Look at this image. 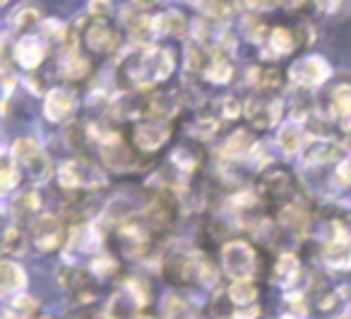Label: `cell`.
I'll return each instance as SVG.
<instances>
[{"label":"cell","mask_w":351,"mask_h":319,"mask_svg":"<svg viewBox=\"0 0 351 319\" xmlns=\"http://www.w3.org/2000/svg\"><path fill=\"white\" fill-rule=\"evenodd\" d=\"M260 192L274 199H289L293 192V178L287 170H267L260 178Z\"/></svg>","instance_id":"obj_17"},{"label":"cell","mask_w":351,"mask_h":319,"mask_svg":"<svg viewBox=\"0 0 351 319\" xmlns=\"http://www.w3.org/2000/svg\"><path fill=\"white\" fill-rule=\"evenodd\" d=\"M217 130H219V116H205V113H200L191 123V135L197 137V140H210V137H215Z\"/></svg>","instance_id":"obj_32"},{"label":"cell","mask_w":351,"mask_h":319,"mask_svg":"<svg viewBox=\"0 0 351 319\" xmlns=\"http://www.w3.org/2000/svg\"><path fill=\"white\" fill-rule=\"evenodd\" d=\"M303 142H306V135H303V127L301 123L291 120L279 130L277 135V146L284 151L287 156H293L303 149Z\"/></svg>","instance_id":"obj_25"},{"label":"cell","mask_w":351,"mask_h":319,"mask_svg":"<svg viewBox=\"0 0 351 319\" xmlns=\"http://www.w3.org/2000/svg\"><path fill=\"white\" fill-rule=\"evenodd\" d=\"M140 307H142V303L135 298V293H132L128 285H123V290H118V293L111 298L106 312L111 319H137Z\"/></svg>","instance_id":"obj_18"},{"label":"cell","mask_w":351,"mask_h":319,"mask_svg":"<svg viewBox=\"0 0 351 319\" xmlns=\"http://www.w3.org/2000/svg\"><path fill=\"white\" fill-rule=\"evenodd\" d=\"M41 146H39V142L34 140V137H20V140H15V144H12V151H10V156L15 159V164H17V168L20 166H25L27 161H32L36 154H41Z\"/></svg>","instance_id":"obj_30"},{"label":"cell","mask_w":351,"mask_h":319,"mask_svg":"<svg viewBox=\"0 0 351 319\" xmlns=\"http://www.w3.org/2000/svg\"><path fill=\"white\" fill-rule=\"evenodd\" d=\"M56 178H58L60 190H65V192H80V190L92 192V190L104 188V183H106L104 170L84 159L65 161L58 168V173H56Z\"/></svg>","instance_id":"obj_1"},{"label":"cell","mask_w":351,"mask_h":319,"mask_svg":"<svg viewBox=\"0 0 351 319\" xmlns=\"http://www.w3.org/2000/svg\"><path fill=\"white\" fill-rule=\"evenodd\" d=\"M202 77L212 84H229L231 77H234V63H231L226 53L212 51V60H210V65H207L205 73H202Z\"/></svg>","instance_id":"obj_22"},{"label":"cell","mask_w":351,"mask_h":319,"mask_svg":"<svg viewBox=\"0 0 351 319\" xmlns=\"http://www.w3.org/2000/svg\"><path fill=\"white\" fill-rule=\"evenodd\" d=\"M8 3H12V0H0V8H5Z\"/></svg>","instance_id":"obj_42"},{"label":"cell","mask_w":351,"mask_h":319,"mask_svg":"<svg viewBox=\"0 0 351 319\" xmlns=\"http://www.w3.org/2000/svg\"><path fill=\"white\" fill-rule=\"evenodd\" d=\"M282 108H284V103H282V99H277V97H250L243 106V113H245V118L253 123V127H258V130H269V127L277 125L279 118H282Z\"/></svg>","instance_id":"obj_6"},{"label":"cell","mask_w":351,"mask_h":319,"mask_svg":"<svg viewBox=\"0 0 351 319\" xmlns=\"http://www.w3.org/2000/svg\"><path fill=\"white\" fill-rule=\"evenodd\" d=\"M161 319H195V309L181 295L169 293L161 300Z\"/></svg>","instance_id":"obj_28"},{"label":"cell","mask_w":351,"mask_h":319,"mask_svg":"<svg viewBox=\"0 0 351 319\" xmlns=\"http://www.w3.org/2000/svg\"><path fill=\"white\" fill-rule=\"evenodd\" d=\"M188 20L181 10H161V12H152V36L154 41L159 39H181L188 31Z\"/></svg>","instance_id":"obj_9"},{"label":"cell","mask_w":351,"mask_h":319,"mask_svg":"<svg viewBox=\"0 0 351 319\" xmlns=\"http://www.w3.org/2000/svg\"><path fill=\"white\" fill-rule=\"evenodd\" d=\"M171 137L169 123H156V120H140L132 127V144L140 154H152V151L161 149Z\"/></svg>","instance_id":"obj_7"},{"label":"cell","mask_w":351,"mask_h":319,"mask_svg":"<svg viewBox=\"0 0 351 319\" xmlns=\"http://www.w3.org/2000/svg\"><path fill=\"white\" fill-rule=\"evenodd\" d=\"M313 0H282V10H287V12H301V10H306L308 5H311Z\"/></svg>","instance_id":"obj_41"},{"label":"cell","mask_w":351,"mask_h":319,"mask_svg":"<svg viewBox=\"0 0 351 319\" xmlns=\"http://www.w3.org/2000/svg\"><path fill=\"white\" fill-rule=\"evenodd\" d=\"M101 161L108 170H116V173H128V170H135L140 166V154L130 151L125 144L116 142V144H108V146H101Z\"/></svg>","instance_id":"obj_14"},{"label":"cell","mask_w":351,"mask_h":319,"mask_svg":"<svg viewBox=\"0 0 351 319\" xmlns=\"http://www.w3.org/2000/svg\"><path fill=\"white\" fill-rule=\"evenodd\" d=\"M65 226L53 214H36L32 221V242L39 252H53L63 245Z\"/></svg>","instance_id":"obj_4"},{"label":"cell","mask_w":351,"mask_h":319,"mask_svg":"<svg viewBox=\"0 0 351 319\" xmlns=\"http://www.w3.org/2000/svg\"><path fill=\"white\" fill-rule=\"evenodd\" d=\"M258 298V288L250 281H234L229 288V300L231 305H253Z\"/></svg>","instance_id":"obj_34"},{"label":"cell","mask_w":351,"mask_h":319,"mask_svg":"<svg viewBox=\"0 0 351 319\" xmlns=\"http://www.w3.org/2000/svg\"><path fill=\"white\" fill-rule=\"evenodd\" d=\"M330 65L322 55H303V58L293 60L291 68H289L287 77L293 87L298 89H311L322 84L327 77H330Z\"/></svg>","instance_id":"obj_3"},{"label":"cell","mask_w":351,"mask_h":319,"mask_svg":"<svg viewBox=\"0 0 351 319\" xmlns=\"http://www.w3.org/2000/svg\"><path fill=\"white\" fill-rule=\"evenodd\" d=\"M92 269H94V274H97V276H101V279H106V276L116 274L118 264H116V259H113V257H108V255H99L97 259L92 261Z\"/></svg>","instance_id":"obj_40"},{"label":"cell","mask_w":351,"mask_h":319,"mask_svg":"<svg viewBox=\"0 0 351 319\" xmlns=\"http://www.w3.org/2000/svg\"><path fill=\"white\" fill-rule=\"evenodd\" d=\"M36 300L34 298H29L27 293H22V295H17L15 298V303H12V312L17 314V317H22V319H29V317H34L36 314Z\"/></svg>","instance_id":"obj_37"},{"label":"cell","mask_w":351,"mask_h":319,"mask_svg":"<svg viewBox=\"0 0 351 319\" xmlns=\"http://www.w3.org/2000/svg\"><path fill=\"white\" fill-rule=\"evenodd\" d=\"M46 55H49V41L44 36L25 34L12 46V58L25 70H36L46 60Z\"/></svg>","instance_id":"obj_8"},{"label":"cell","mask_w":351,"mask_h":319,"mask_svg":"<svg viewBox=\"0 0 351 319\" xmlns=\"http://www.w3.org/2000/svg\"><path fill=\"white\" fill-rule=\"evenodd\" d=\"M241 8L245 12H253V15H265V12L282 8V0H241Z\"/></svg>","instance_id":"obj_36"},{"label":"cell","mask_w":351,"mask_h":319,"mask_svg":"<svg viewBox=\"0 0 351 319\" xmlns=\"http://www.w3.org/2000/svg\"><path fill=\"white\" fill-rule=\"evenodd\" d=\"M248 82L255 84L260 92H277V89L282 87L284 77L277 68H250Z\"/></svg>","instance_id":"obj_27"},{"label":"cell","mask_w":351,"mask_h":319,"mask_svg":"<svg viewBox=\"0 0 351 319\" xmlns=\"http://www.w3.org/2000/svg\"><path fill=\"white\" fill-rule=\"evenodd\" d=\"M243 106L236 97H224L219 99V118H226V120H236L241 116Z\"/></svg>","instance_id":"obj_38"},{"label":"cell","mask_w":351,"mask_h":319,"mask_svg":"<svg viewBox=\"0 0 351 319\" xmlns=\"http://www.w3.org/2000/svg\"><path fill=\"white\" fill-rule=\"evenodd\" d=\"M82 41L92 53L108 55L116 53L121 46V34L108 20H89L82 31Z\"/></svg>","instance_id":"obj_5"},{"label":"cell","mask_w":351,"mask_h":319,"mask_svg":"<svg viewBox=\"0 0 351 319\" xmlns=\"http://www.w3.org/2000/svg\"><path fill=\"white\" fill-rule=\"evenodd\" d=\"M301 274V264H298V257L291 255V252H284L279 255L277 264H274V271H272V281L282 288H289L293 281L298 279Z\"/></svg>","instance_id":"obj_23"},{"label":"cell","mask_w":351,"mask_h":319,"mask_svg":"<svg viewBox=\"0 0 351 319\" xmlns=\"http://www.w3.org/2000/svg\"><path fill=\"white\" fill-rule=\"evenodd\" d=\"M221 266L234 281H250L255 274V250L243 240H231L221 250Z\"/></svg>","instance_id":"obj_2"},{"label":"cell","mask_w":351,"mask_h":319,"mask_svg":"<svg viewBox=\"0 0 351 319\" xmlns=\"http://www.w3.org/2000/svg\"><path fill=\"white\" fill-rule=\"evenodd\" d=\"M282 319H296V317H282Z\"/></svg>","instance_id":"obj_43"},{"label":"cell","mask_w":351,"mask_h":319,"mask_svg":"<svg viewBox=\"0 0 351 319\" xmlns=\"http://www.w3.org/2000/svg\"><path fill=\"white\" fill-rule=\"evenodd\" d=\"M327 116L332 120L341 123L351 118V84H337L330 92V99H327Z\"/></svg>","instance_id":"obj_19"},{"label":"cell","mask_w":351,"mask_h":319,"mask_svg":"<svg viewBox=\"0 0 351 319\" xmlns=\"http://www.w3.org/2000/svg\"><path fill=\"white\" fill-rule=\"evenodd\" d=\"M22 168L27 170V175L29 178H34V180H46L51 175V161H49V156L41 151V154H36L32 161H27Z\"/></svg>","instance_id":"obj_35"},{"label":"cell","mask_w":351,"mask_h":319,"mask_svg":"<svg viewBox=\"0 0 351 319\" xmlns=\"http://www.w3.org/2000/svg\"><path fill=\"white\" fill-rule=\"evenodd\" d=\"M339 159V144L327 135H313L303 142V161L308 166H325Z\"/></svg>","instance_id":"obj_12"},{"label":"cell","mask_w":351,"mask_h":319,"mask_svg":"<svg viewBox=\"0 0 351 319\" xmlns=\"http://www.w3.org/2000/svg\"><path fill=\"white\" fill-rule=\"evenodd\" d=\"M75 111V94L70 89H51L44 99V116L51 123H63L73 116Z\"/></svg>","instance_id":"obj_13"},{"label":"cell","mask_w":351,"mask_h":319,"mask_svg":"<svg viewBox=\"0 0 351 319\" xmlns=\"http://www.w3.org/2000/svg\"><path fill=\"white\" fill-rule=\"evenodd\" d=\"M241 31H243V36L248 41H253V44L263 46L265 39H267V34H269V25L265 22L263 15H253V12H245V15L241 17Z\"/></svg>","instance_id":"obj_26"},{"label":"cell","mask_w":351,"mask_h":319,"mask_svg":"<svg viewBox=\"0 0 351 319\" xmlns=\"http://www.w3.org/2000/svg\"><path fill=\"white\" fill-rule=\"evenodd\" d=\"M0 250L10 252V255H22L25 252V233L15 223H8V226L0 228Z\"/></svg>","instance_id":"obj_29"},{"label":"cell","mask_w":351,"mask_h":319,"mask_svg":"<svg viewBox=\"0 0 351 319\" xmlns=\"http://www.w3.org/2000/svg\"><path fill=\"white\" fill-rule=\"evenodd\" d=\"M279 223H282L287 231L291 233H306L308 223H311V214L306 212L303 207H298L296 202H284L282 209H279Z\"/></svg>","instance_id":"obj_21"},{"label":"cell","mask_w":351,"mask_h":319,"mask_svg":"<svg viewBox=\"0 0 351 319\" xmlns=\"http://www.w3.org/2000/svg\"><path fill=\"white\" fill-rule=\"evenodd\" d=\"M298 46L301 44H298L296 31L289 29V27H284V25H277V27H269L267 39H265V44L260 46V49H263V55L267 60H279V58L291 55Z\"/></svg>","instance_id":"obj_10"},{"label":"cell","mask_w":351,"mask_h":319,"mask_svg":"<svg viewBox=\"0 0 351 319\" xmlns=\"http://www.w3.org/2000/svg\"><path fill=\"white\" fill-rule=\"evenodd\" d=\"M27 283V276L22 271V266H17L15 261L0 259V298H8L12 293H20Z\"/></svg>","instance_id":"obj_20"},{"label":"cell","mask_w":351,"mask_h":319,"mask_svg":"<svg viewBox=\"0 0 351 319\" xmlns=\"http://www.w3.org/2000/svg\"><path fill=\"white\" fill-rule=\"evenodd\" d=\"M181 111V99L173 94H154L145 101V118L156 123H169Z\"/></svg>","instance_id":"obj_15"},{"label":"cell","mask_w":351,"mask_h":319,"mask_svg":"<svg viewBox=\"0 0 351 319\" xmlns=\"http://www.w3.org/2000/svg\"><path fill=\"white\" fill-rule=\"evenodd\" d=\"M164 279L171 285H188L197 279V264L195 255H186V252H173L169 259L164 261Z\"/></svg>","instance_id":"obj_11"},{"label":"cell","mask_w":351,"mask_h":319,"mask_svg":"<svg viewBox=\"0 0 351 319\" xmlns=\"http://www.w3.org/2000/svg\"><path fill=\"white\" fill-rule=\"evenodd\" d=\"M87 12L92 20H108L113 12V0H89Z\"/></svg>","instance_id":"obj_39"},{"label":"cell","mask_w":351,"mask_h":319,"mask_svg":"<svg viewBox=\"0 0 351 319\" xmlns=\"http://www.w3.org/2000/svg\"><path fill=\"white\" fill-rule=\"evenodd\" d=\"M255 137L250 130H236L226 137V142L221 144V159L226 161H241L253 156L255 151Z\"/></svg>","instance_id":"obj_16"},{"label":"cell","mask_w":351,"mask_h":319,"mask_svg":"<svg viewBox=\"0 0 351 319\" xmlns=\"http://www.w3.org/2000/svg\"><path fill=\"white\" fill-rule=\"evenodd\" d=\"M10 25L17 34H22V36L29 34V29H34V27L41 25L39 5H34V3H22V5L10 15Z\"/></svg>","instance_id":"obj_24"},{"label":"cell","mask_w":351,"mask_h":319,"mask_svg":"<svg viewBox=\"0 0 351 319\" xmlns=\"http://www.w3.org/2000/svg\"><path fill=\"white\" fill-rule=\"evenodd\" d=\"M15 212L17 216H32V214H41V197L36 190H22L20 194L15 197Z\"/></svg>","instance_id":"obj_33"},{"label":"cell","mask_w":351,"mask_h":319,"mask_svg":"<svg viewBox=\"0 0 351 319\" xmlns=\"http://www.w3.org/2000/svg\"><path fill=\"white\" fill-rule=\"evenodd\" d=\"M20 180V168L10 154H0V192H10Z\"/></svg>","instance_id":"obj_31"}]
</instances>
